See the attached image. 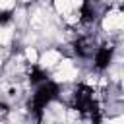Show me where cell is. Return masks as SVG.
Here are the masks:
<instances>
[{"mask_svg":"<svg viewBox=\"0 0 124 124\" xmlns=\"http://www.w3.org/2000/svg\"><path fill=\"white\" fill-rule=\"evenodd\" d=\"M101 4H103V0H83L81 8H79V19H81V23H85V25L95 23L101 17V12H99Z\"/></svg>","mask_w":124,"mask_h":124,"instance_id":"obj_4","label":"cell"},{"mask_svg":"<svg viewBox=\"0 0 124 124\" xmlns=\"http://www.w3.org/2000/svg\"><path fill=\"white\" fill-rule=\"evenodd\" d=\"M27 79H29L31 85H39V83H43V81L48 79V74H46L41 66H31V70H29V74H27Z\"/></svg>","mask_w":124,"mask_h":124,"instance_id":"obj_6","label":"cell"},{"mask_svg":"<svg viewBox=\"0 0 124 124\" xmlns=\"http://www.w3.org/2000/svg\"><path fill=\"white\" fill-rule=\"evenodd\" d=\"M93 87L87 83H78L72 93V108L79 112L83 118H89L93 124H101V108L93 95Z\"/></svg>","mask_w":124,"mask_h":124,"instance_id":"obj_1","label":"cell"},{"mask_svg":"<svg viewBox=\"0 0 124 124\" xmlns=\"http://www.w3.org/2000/svg\"><path fill=\"white\" fill-rule=\"evenodd\" d=\"M97 46H99V45L95 43V39H93L91 35H81V37H78V39L74 41V52H76V56H79V58H91Z\"/></svg>","mask_w":124,"mask_h":124,"instance_id":"obj_5","label":"cell"},{"mask_svg":"<svg viewBox=\"0 0 124 124\" xmlns=\"http://www.w3.org/2000/svg\"><path fill=\"white\" fill-rule=\"evenodd\" d=\"M58 95H60V85H58L56 81H52L50 78L35 87V93L31 95V99H29V103H27V108H29V112H31V116L35 118L37 124H41L43 114H45V108H46L52 101H56Z\"/></svg>","mask_w":124,"mask_h":124,"instance_id":"obj_2","label":"cell"},{"mask_svg":"<svg viewBox=\"0 0 124 124\" xmlns=\"http://www.w3.org/2000/svg\"><path fill=\"white\" fill-rule=\"evenodd\" d=\"M112 56H114V46L112 45H99L93 52V68L97 72H105L110 62H112Z\"/></svg>","mask_w":124,"mask_h":124,"instance_id":"obj_3","label":"cell"},{"mask_svg":"<svg viewBox=\"0 0 124 124\" xmlns=\"http://www.w3.org/2000/svg\"><path fill=\"white\" fill-rule=\"evenodd\" d=\"M14 17V12L12 10H2L0 12V25H8Z\"/></svg>","mask_w":124,"mask_h":124,"instance_id":"obj_7","label":"cell"}]
</instances>
